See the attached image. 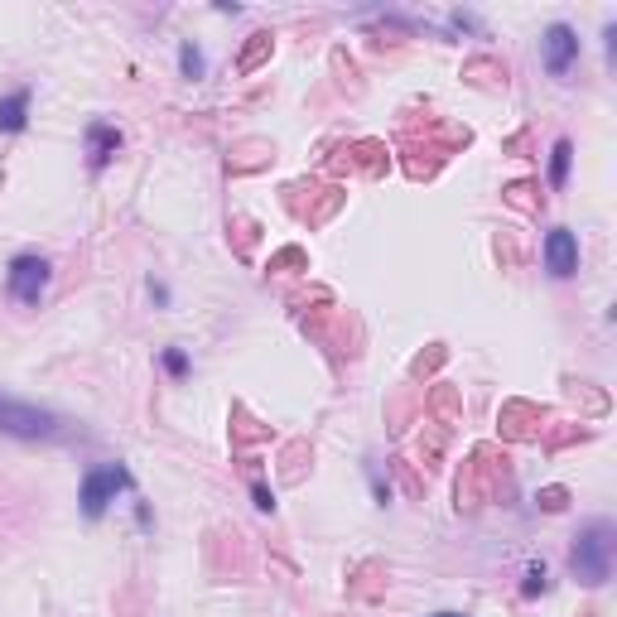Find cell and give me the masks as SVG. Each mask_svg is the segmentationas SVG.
I'll list each match as a JSON object with an SVG mask.
<instances>
[{
	"label": "cell",
	"mask_w": 617,
	"mask_h": 617,
	"mask_svg": "<svg viewBox=\"0 0 617 617\" xmlns=\"http://www.w3.org/2000/svg\"><path fill=\"white\" fill-rule=\"evenodd\" d=\"M613 550H617V531L608 521H593V526L579 531L569 564H574V574H579L584 584H603V579L613 574Z\"/></svg>",
	"instance_id": "6da1fadb"
},
{
	"label": "cell",
	"mask_w": 617,
	"mask_h": 617,
	"mask_svg": "<svg viewBox=\"0 0 617 617\" xmlns=\"http://www.w3.org/2000/svg\"><path fill=\"white\" fill-rule=\"evenodd\" d=\"M0 430L15 434V439H54V434H58V415L39 410V405H25V401L0 396Z\"/></svg>",
	"instance_id": "7a4b0ae2"
},
{
	"label": "cell",
	"mask_w": 617,
	"mask_h": 617,
	"mask_svg": "<svg viewBox=\"0 0 617 617\" xmlns=\"http://www.w3.org/2000/svg\"><path fill=\"white\" fill-rule=\"evenodd\" d=\"M126 487H131V473H126L121 463L92 468V473L82 478V511H87V516H102V511L116 502V492H126Z\"/></svg>",
	"instance_id": "3957f363"
},
{
	"label": "cell",
	"mask_w": 617,
	"mask_h": 617,
	"mask_svg": "<svg viewBox=\"0 0 617 617\" xmlns=\"http://www.w3.org/2000/svg\"><path fill=\"white\" fill-rule=\"evenodd\" d=\"M5 280H10V295L20 304H39V295L49 290V261L44 256H15Z\"/></svg>",
	"instance_id": "277c9868"
},
{
	"label": "cell",
	"mask_w": 617,
	"mask_h": 617,
	"mask_svg": "<svg viewBox=\"0 0 617 617\" xmlns=\"http://www.w3.org/2000/svg\"><path fill=\"white\" fill-rule=\"evenodd\" d=\"M540 54H545V68L564 78L569 68H574V58H579V34L569 25H550L545 29V39H540Z\"/></svg>",
	"instance_id": "5b68a950"
},
{
	"label": "cell",
	"mask_w": 617,
	"mask_h": 617,
	"mask_svg": "<svg viewBox=\"0 0 617 617\" xmlns=\"http://www.w3.org/2000/svg\"><path fill=\"white\" fill-rule=\"evenodd\" d=\"M545 266H550V275H574L579 270V242H574V232H550L545 237Z\"/></svg>",
	"instance_id": "8992f818"
},
{
	"label": "cell",
	"mask_w": 617,
	"mask_h": 617,
	"mask_svg": "<svg viewBox=\"0 0 617 617\" xmlns=\"http://www.w3.org/2000/svg\"><path fill=\"white\" fill-rule=\"evenodd\" d=\"M116 150H121V131L107 126V121H92V126H87V164H92V169H107Z\"/></svg>",
	"instance_id": "52a82bcc"
},
{
	"label": "cell",
	"mask_w": 617,
	"mask_h": 617,
	"mask_svg": "<svg viewBox=\"0 0 617 617\" xmlns=\"http://www.w3.org/2000/svg\"><path fill=\"white\" fill-rule=\"evenodd\" d=\"M25 121H29V92L20 87V92H10L0 102V131H25Z\"/></svg>",
	"instance_id": "ba28073f"
},
{
	"label": "cell",
	"mask_w": 617,
	"mask_h": 617,
	"mask_svg": "<svg viewBox=\"0 0 617 617\" xmlns=\"http://www.w3.org/2000/svg\"><path fill=\"white\" fill-rule=\"evenodd\" d=\"M569 160H574V145L555 140V150H550V184L555 188H564V179H569Z\"/></svg>",
	"instance_id": "9c48e42d"
},
{
	"label": "cell",
	"mask_w": 617,
	"mask_h": 617,
	"mask_svg": "<svg viewBox=\"0 0 617 617\" xmlns=\"http://www.w3.org/2000/svg\"><path fill=\"white\" fill-rule=\"evenodd\" d=\"M179 63H184L188 78H198V73H203V54H198L193 44H184V49H179Z\"/></svg>",
	"instance_id": "30bf717a"
},
{
	"label": "cell",
	"mask_w": 617,
	"mask_h": 617,
	"mask_svg": "<svg viewBox=\"0 0 617 617\" xmlns=\"http://www.w3.org/2000/svg\"><path fill=\"white\" fill-rule=\"evenodd\" d=\"M164 367H169L174 376H184V372H188V357H184L179 348H169V352H164Z\"/></svg>",
	"instance_id": "8fae6325"
},
{
	"label": "cell",
	"mask_w": 617,
	"mask_h": 617,
	"mask_svg": "<svg viewBox=\"0 0 617 617\" xmlns=\"http://www.w3.org/2000/svg\"><path fill=\"white\" fill-rule=\"evenodd\" d=\"M256 507H261V511H270V507H275V497H270L266 487H256Z\"/></svg>",
	"instance_id": "7c38bea8"
},
{
	"label": "cell",
	"mask_w": 617,
	"mask_h": 617,
	"mask_svg": "<svg viewBox=\"0 0 617 617\" xmlns=\"http://www.w3.org/2000/svg\"><path fill=\"white\" fill-rule=\"evenodd\" d=\"M434 617H458V613H434Z\"/></svg>",
	"instance_id": "4fadbf2b"
}]
</instances>
